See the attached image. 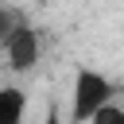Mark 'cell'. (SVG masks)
Instances as JSON below:
<instances>
[{"instance_id":"6da1fadb","label":"cell","mask_w":124,"mask_h":124,"mask_svg":"<svg viewBox=\"0 0 124 124\" xmlns=\"http://www.w3.org/2000/svg\"><path fill=\"white\" fill-rule=\"evenodd\" d=\"M0 54H4V66L12 74H31L43 58V35L35 23H27L23 16H16V23L8 27L4 43H0Z\"/></svg>"},{"instance_id":"3957f363","label":"cell","mask_w":124,"mask_h":124,"mask_svg":"<svg viewBox=\"0 0 124 124\" xmlns=\"http://www.w3.org/2000/svg\"><path fill=\"white\" fill-rule=\"evenodd\" d=\"M27 112V93L19 85H0V124H19Z\"/></svg>"},{"instance_id":"7a4b0ae2","label":"cell","mask_w":124,"mask_h":124,"mask_svg":"<svg viewBox=\"0 0 124 124\" xmlns=\"http://www.w3.org/2000/svg\"><path fill=\"white\" fill-rule=\"evenodd\" d=\"M108 97H116V81L93 66H78L74 70V105H70V120L85 124L93 116L97 105H105Z\"/></svg>"},{"instance_id":"277c9868","label":"cell","mask_w":124,"mask_h":124,"mask_svg":"<svg viewBox=\"0 0 124 124\" xmlns=\"http://www.w3.org/2000/svg\"><path fill=\"white\" fill-rule=\"evenodd\" d=\"M16 16H19V12H16V8H8V4L0 0V43H4V35H8V27L16 23Z\"/></svg>"}]
</instances>
